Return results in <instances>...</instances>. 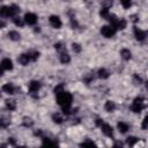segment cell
Listing matches in <instances>:
<instances>
[{
  "label": "cell",
  "instance_id": "1",
  "mask_svg": "<svg viewBox=\"0 0 148 148\" xmlns=\"http://www.w3.org/2000/svg\"><path fill=\"white\" fill-rule=\"evenodd\" d=\"M57 102L60 106H71L72 104V95L68 92H60L57 94Z\"/></svg>",
  "mask_w": 148,
  "mask_h": 148
},
{
  "label": "cell",
  "instance_id": "2",
  "mask_svg": "<svg viewBox=\"0 0 148 148\" xmlns=\"http://www.w3.org/2000/svg\"><path fill=\"white\" fill-rule=\"evenodd\" d=\"M143 108H145V103H143V98L142 97H137L133 101L132 105H131V110L133 112H135V113H139Z\"/></svg>",
  "mask_w": 148,
  "mask_h": 148
},
{
  "label": "cell",
  "instance_id": "3",
  "mask_svg": "<svg viewBox=\"0 0 148 148\" xmlns=\"http://www.w3.org/2000/svg\"><path fill=\"white\" fill-rule=\"evenodd\" d=\"M101 34L106 38H111L116 34V29L111 25H104V27L101 28Z\"/></svg>",
  "mask_w": 148,
  "mask_h": 148
},
{
  "label": "cell",
  "instance_id": "4",
  "mask_svg": "<svg viewBox=\"0 0 148 148\" xmlns=\"http://www.w3.org/2000/svg\"><path fill=\"white\" fill-rule=\"evenodd\" d=\"M24 22L29 25H34L37 23V16L34 13H27L24 15Z\"/></svg>",
  "mask_w": 148,
  "mask_h": 148
},
{
  "label": "cell",
  "instance_id": "5",
  "mask_svg": "<svg viewBox=\"0 0 148 148\" xmlns=\"http://www.w3.org/2000/svg\"><path fill=\"white\" fill-rule=\"evenodd\" d=\"M40 88H41V83L38 82V81H31L30 83H29V92H30V94L34 96V97H36V95H35V93H37L38 90H40Z\"/></svg>",
  "mask_w": 148,
  "mask_h": 148
},
{
  "label": "cell",
  "instance_id": "6",
  "mask_svg": "<svg viewBox=\"0 0 148 148\" xmlns=\"http://www.w3.org/2000/svg\"><path fill=\"white\" fill-rule=\"evenodd\" d=\"M49 21H50V24H51L53 28H56V29H59V28L62 27V21H60V19H59L58 16H56V15L50 16Z\"/></svg>",
  "mask_w": 148,
  "mask_h": 148
},
{
  "label": "cell",
  "instance_id": "7",
  "mask_svg": "<svg viewBox=\"0 0 148 148\" xmlns=\"http://www.w3.org/2000/svg\"><path fill=\"white\" fill-rule=\"evenodd\" d=\"M101 129H102V132H103L106 137H109V138H112V137H113V130H112V127H111L109 124L103 123L102 126H101Z\"/></svg>",
  "mask_w": 148,
  "mask_h": 148
},
{
  "label": "cell",
  "instance_id": "8",
  "mask_svg": "<svg viewBox=\"0 0 148 148\" xmlns=\"http://www.w3.org/2000/svg\"><path fill=\"white\" fill-rule=\"evenodd\" d=\"M30 59H31V57H30V54H29V53H22V54L19 57V63H20L21 65L25 66V65H28L29 62H30Z\"/></svg>",
  "mask_w": 148,
  "mask_h": 148
},
{
  "label": "cell",
  "instance_id": "9",
  "mask_svg": "<svg viewBox=\"0 0 148 148\" xmlns=\"http://www.w3.org/2000/svg\"><path fill=\"white\" fill-rule=\"evenodd\" d=\"M1 66L4 71H12L13 70V63L9 58H5L4 60L1 62Z\"/></svg>",
  "mask_w": 148,
  "mask_h": 148
},
{
  "label": "cell",
  "instance_id": "10",
  "mask_svg": "<svg viewBox=\"0 0 148 148\" xmlns=\"http://www.w3.org/2000/svg\"><path fill=\"white\" fill-rule=\"evenodd\" d=\"M134 36H135V38H137V41H143L145 38H146V33L145 31H142V30H140L139 28H137V27H134Z\"/></svg>",
  "mask_w": 148,
  "mask_h": 148
},
{
  "label": "cell",
  "instance_id": "11",
  "mask_svg": "<svg viewBox=\"0 0 148 148\" xmlns=\"http://www.w3.org/2000/svg\"><path fill=\"white\" fill-rule=\"evenodd\" d=\"M3 92L6 94H9V95L15 94V87L12 83H6L3 86Z\"/></svg>",
  "mask_w": 148,
  "mask_h": 148
},
{
  "label": "cell",
  "instance_id": "12",
  "mask_svg": "<svg viewBox=\"0 0 148 148\" xmlns=\"http://www.w3.org/2000/svg\"><path fill=\"white\" fill-rule=\"evenodd\" d=\"M104 109H105V111H108V112H113L115 109H116L115 102H112V101H106L105 104H104Z\"/></svg>",
  "mask_w": 148,
  "mask_h": 148
},
{
  "label": "cell",
  "instance_id": "13",
  "mask_svg": "<svg viewBox=\"0 0 148 148\" xmlns=\"http://www.w3.org/2000/svg\"><path fill=\"white\" fill-rule=\"evenodd\" d=\"M117 127H118V130H119V132H122V133H126L129 131V125L124 122H119L117 124Z\"/></svg>",
  "mask_w": 148,
  "mask_h": 148
},
{
  "label": "cell",
  "instance_id": "14",
  "mask_svg": "<svg viewBox=\"0 0 148 148\" xmlns=\"http://www.w3.org/2000/svg\"><path fill=\"white\" fill-rule=\"evenodd\" d=\"M60 62L63 64H68L71 62V57L66 52H60Z\"/></svg>",
  "mask_w": 148,
  "mask_h": 148
},
{
  "label": "cell",
  "instance_id": "15",
  "mask_svg": "<svg viewBox=\"0 0 148 148\" xmlns=\"http://www.w3.org/2000/svg\"><path fill=\"white\" fill-rule=\"evenodd\" d=\"M0 14H1L3 17H9L11 16V12H9V7L7 6H3L1 9H0Z\"/></svg>",
  "mask_w": 148,
  "mask_h": 148
},
{
  "label": "cell",
  "instance_id": "16",
  "mask_svg": "<svg viewBox=\"0 0 148 148\" xmlns=\"http://www.w3.org/2000/svg\"><path fill=\"white\" fill-rule=\"evenodd\" d=\"M97 75H98V78H101V79H108V78H109V72H108L105 68H100L98 72H97Z\"/></svg>",
  "mask_w": 148,
  "mask_h": 148
},
{
  "label": "cell",
  "instance_id": "17",
  "mask_svg": "<svg viewBox=\"0 0 148 148\" xmlns=\"http://www.w3.org/2000/svg\"><path fill=\"white\" fill-rule=\"evenodd\" d=\"M121 56H122V58L124 59V60H130V59H131V52H130V50H127V49L122 50Z\"/></svg>",
  "mask_w": 148,
  "mask_h": 148
},
{
  "label": "cell",
  "instance_id": "18",
  "mask_svg": "<svg viewBox=\"0 0 148 148\" xmlns=\"http://www.w3.org/2000/svg\"><path fill=\"white\" fill-rule=\"evenodd\" d=\"M6 106H7V109H9L11 111H13V110L16 109V103H15V101H13V100H7V101H6Z\"/></svg>",
  "mask_w": 148,
  "mask_h": 148
},
{
  "label": "cell",
  "instance_id": "19",
  "mask_svg": "<svg viewBox=\"0 0 148 148\" xmlns=\"http://www.w3.org/2000/svg\"><path fill=\"white\" fill-rule=\"evenodd\" d=\"M9 12H11V16L15 17V15L20 12V8L16 5H12V6H9Z\"/></svg>",
  "mask_w": 148,
  "mask_h": 148
},
{
  "label": "cell",
  "instance_id": "20",
  "mask_svg": "<svg viewBox=\"0 0 148 148\" xmlns=\"http://www.w3.org/2000/svg\"><path fill=\"white\" fill-rule=\"evenodd\" d=\"M8 37L12 40V41H19L20 40V34L17 31H9L8 33Z\"/></svg>",
  "mask_w": 148,
  "mask_h": 148
},
{
  "label": "cell",
  "instance_id": "21",
  "mask_svg": "<svg viewBox=\"0 0 148 148\" xmlns=\"http://www.w3.org/2000/svg\"><path fill=\"white\" fill-rule=\"evenodd\" d=\"M33 124H34V122H33L31 118H29V117H24L23 118V125L25 127H30V126H33Z\"/></svg>",
  "mask_w": 148,
  "mask_h": 148
},
{
  "label": "cell",
  "instance_id": "22",
  "mask_svg": "<svg viewBox=\"0 0 148 148\" xmlns=\"http://www.w3.org/2000/svg\"><path fill=\"white\" fill-rule=\"evenodd\" d=\"M52 119H53V122L57 123V124H62V123H63V117L59 115V113H54V115L52 116Z\"/></svg>",
  "mask_w": 148,
  "mask_h": 148
},
{
  "label": "cell",
  "instance_id": "23",
  "mask_svg": "<svg viewBox=\"0 0 148 148\" xmlns=\"http://www.w3.org/2000/svg\"><path fill=\"white\" fill-rule=\"evenodd\" d=\"M100 15L103 17V19H109V16H110V13H109V9L106 8V7H104V8H102L101 9V12H100Z\"/></svg>",
  "mask_w": 148,
  "mask_h": 148
},
{
  "label": "cell",
  "instance_id": "24",
  "mask_svg": "<svg viewBox=\"0 0 148 148\" xmlns=\"http://www.w3.org/2000/svg\"><path fill=\"white\" fill-rule=\"evenodd\" d=\"M138 138H135V137H129L127 139H126V142H127V145L129 146H134L137 142H138Z\"/></svg>",
  "mask_w": 148,
  "mask_h": 148
},
{
  "label": "cell",
  "instance_id": "25",
  "mask_svg": "<svg viewBox=\"0 0 148 148\" xmlns=\"http://www.w3.org/2000/svg\"><path fill=\"white\" fill-rule=\"evenodd\" d=\"M133 82H134V84H141L142 83V79L138 75V74H134V76H133Z\"/></svg>",
  "mask_w": 148,
  "mask_h": 148
},
{
  "label": "cell",
  "instance_id": "26",
  "mask_svg": "<svg viewBox=\"0 0 148 148\" xmlns=\"http://www.w3.org/2000/svg\"><path fill=\"white\" fill-rule=\"evenodd\" d=\"M121 3H122L123 7H124L125 9H127V8L131 7V0H121Z\"/></svg>",
  "mask_w": 148,
  "mask_h": 148
},
{
  "label": "cell",
  "instance_id": "27",
  "mask_svg": "<svg viewBox=\"0 0 148 148\" xmlns=\"http://www.w3.org/2000/svg\"><path fill=\"white\" fill-rule=\"evenodd\" d=\"M125 27H126V21H125L124 19H122V20L119 21V23H118V28H117V29H119V30H123V29H125Z\"/></svg>",
  "mask_w": 148,
  "mask_h": 148
},
{
  "label": "cell",
  "instance_id": "28",
  "mask_svg": "<svg viewBox=\"0 0 148 148\" xmlns=\"http://www.w3.org/2000/svg\"><path fill=\"white\" fill-rule=\"evenodd\" d=\"M80 146H81V147H87V146H95V142H93V141H90V140H86V141L81 142V143H80Z\"/></svg>",
  "mask_w": 148,
  "mask_h": 148
},
{
  "label": "cell",
  "instance_id": "29",
  "mask_svg": "<svg viewBox=\"0 0 148 148\" xmlns=\"http://www.w3.org/2000/svg\"><path fill=\"white\" fill-rule=\"evenodd\" d=\"M54 49L57 51H60V52H64V50H65V48H64V45L62 43H56L54 44Z\"/></svg>",
  "mask_w": 148,
  "mask_h": 148
},
{
  "label": "cell",
  "instance_id": "30",
  "mask_svg": "<svg viewBox=\"0 0 148 148\" xmlns=\"http://www.w3.org/2000/svg\"><path fill=\"white\" fill-rule=\"evenodd\" d=\"M13 21H14V23L16 24V25H19V27H22L23 25V21H22V19H20V17H14L13 19Z\"/></svg>",
  "mask_w": 148,
  "mask_h": 148
},
{
  "label": "cell",
  "instance_id": "31",
  "mask_svg": "<svg viewBox=\"0 0 148 148\" xmlns=\"http://www.w3.org/2000/svg\"><path fill=\"white\" fill-rule=\"evenodd\" d=\"M72 49H73V51L76 52V53L81 52V46H80L79 44H76V43H73V44H72Z\"/></svg>",
  "mask_w": 148,
  "mask_h": 148
},
{
  "label": "cell",
  "instance_id": "32",
  "mask_svg": "<svg viewBox=\"0 0 148 148\" xmlns=\"http://www.w3.org/2000/svg\"><path fill=\"white\" fill-rule=\"evenodd\" d=\"M64 90V87H63V84H59V86H57L54 89H53V92H54V94L57 95V94H59L60 92H63Z\"/></svg>",
  "mask_w": 148,
  "mask_h": 148
},
{
  "label": "cell",
  "instance_id": "33",
  "mask_svg": "<svg viewBox=\"0 0 148 148\" xmlns=\"http://www.w3.org/2000/svg\"><path fill=\"white\" fill-rule=\"evenodd\" d=\"M141 127H142V130H147V129H148V115L145 117V119H143V122H142Z\"/></svg>",
  "mask_w": 148,
  "mask_h": 148
},
{
  "label": "cell",
  "instance_id": "34",
  "mask_svg": "<svg viewBox=\"0 0 148 148\" xmlns=\"http://www.w3.org/2000/svg\"><path fill=\"white\" fill-rule=\"evenodd\" d=\"M43 145H44V146H45V145H48V146H54V145H56V142L50 141V139H49V138H44V139H43Z\"/></svg>",
  "mask_w": 148,
  "mask_h": 148
},
{
  "label": "cell",
  "instance_id": "35",
  "mask_svg": "<svg viewBox=\"0 0 148 148\" xmlns=\"http://www.w3.org/2000/svg\"><path fill=\"white\" fill-rule=\"evenodd\" d=\"M31 57V60H37V59H38V57H40V52H37V51H34L33 52V54L30 56Z\"/></svg>",
  "mask_w": 148,
  "mask_h": 148
},
{
  "label": "cell",
  "instance_id": "36",
  "mask_svg": "<svg viewBox=\"0 0 148 148\" xmlns=\"http://www.w3.org/2000/svg\"><path fill=\"white\" fill-rule=\"evenodd\" d=\"M62 110H63V113H65V115L71 113V106H62Z\"/></svg>",
  "mask_w": 148,
  "mask_h": 148
},
{
  "label": "cell",
  "instance_id": "37",
  "mask_svg": "<svg viewBox=\"0 0 148 148\" xmlns=\"http://www.w3.org/2000/svg\"><path fill=\"white\" fill-rule=\"evenodd\" d=\"M102 124H103V121L102 119H96V125L97 126H102Z\"/></svg>",
  "mask_w": 148,
  "mask_h": 148
},
{
  "label": "cell",
  "instance_id": "38",
  "mask_svg": "<svg viewBox=\"0 0 148 148\" xmlns=\"http://www.w3.org/2000/svg\"><path fill=\"white\" fill-rule=\"evenodd\" d=\"M35 135L42 137V135H43V133H42V131H41V130H38V131H35Z\"/></svg>",
  "mask_w": 148,
  "mask_h": 148
},
{
  "label": "cell",
  "instance_id": "39",
  "mask_svg": "<svg viewBox=\"0 0 148 148\" xmlns=\"http://www.w3.org/2000/svg\"><path fill=\"white\" fill-rule=\"evenodd\" d=\"M8 143H11V145H15V140L13 139V138H9V140H8Z\"/></svg>",
  "mask_w": 148,
  "mask_h": 148
},
{
  "label": "cell",
  "instance_id": "40",
  "mask_svg": "<svg viewBox=\"0 0 148 148\" xmlns=\"http://www.w3.org/2000/svg\"><path fill=\"white\" fill-rule=\"evenodd\" d=\"M122 146H123V142H119V141L115 143V147H122Z\"/></svg>",
  "mask_w": 148,
  "mask_h": 148
},
{
  "label": "cell",
  "instance_id": "41",
  "mask_svg": "<svg viewBox=\"0 0 148 148\" xmlns=\"http://www.w3.org/2000/svg\"><path fill=\"white\" fill-rule=\"evenodd\" d=\"M146 88H147V90H148V81L146 82Z\"/></svg>",
  "mask_w": 148,
  "mask_h": 148
}]
</instances>
